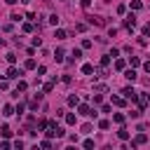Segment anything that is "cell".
Masks as SVG:
<instances>
[{"instance_id":"6da1fadb","label":"cell","mask_w":150,"mask_h":150,"mask_svg":"<svg viewBox=\"0 0 150 150\" xmlns=\"http://www.w3.org/2000/svg\"><path fill=\"white\" fill-rule=\"evenodd\" d=\"M45 134H47V138H54V136L61 138V136H63V129H61L56 122H47V131H45Z\"/></svg>"},{"instance_id":"7a4b0ae2","label":"cell","mask_w":150,"mask_h":150,"mask_svg":"<svg viewBox=\"0 0 150 150\" xmlns=\"http://www.w3.org/2000/svg\"><path fill=\"white\" fill-rule=\"evenodd\" d=\"M120 94H122L124 98H129V101H136V98H138V94H136V89H134V87H124Z\"/></svg>"},{"instance_id":"3957f363","label":"cell","mask_w":150,"mask_h":150,"mask_svg":"<svg viewBox=\"0 0 150 150\" xmlns=\"http://www.w3.org/2000/svg\"><path fill=\"white\" fill-rule=\"evenodd\" d=\"M77 112H80V115H84V117H91V115H96V112L91 110V105H87V103H82V105L77 108Z\"/></svg>"},{"instance_id":"277c9868","label":"cell","mask_w":150,"mask_h":150,"mask_svg":"<svg viewBox=\"0 0 150 150\" xmlns=\"http://www.w3.org/2000/svg\"><path fill=\"white\" fill-rule=\"evenodd\" d=\"M145 141H148V136H145V134H136V136H134V141H131V145H143Z\"/></svg>"},{"instance_id":"5b68a950","label":"cell","mask_w":150,"mask_h":150,"mask_svg":"<svg viewBox=\"0 0 150 150\" xmlns=\"http://www.w3.org/2000/svg\"><path fill=\"white\" fill-rule=\"evenodd\" d=\"M124 26L131 30V28L136 26V16H134V14H127V19H124Z\"/></svg>"},{"instance_id":"8992f818","label":"cell","mask_w":150,"mask_h":150,"mask_svg":"<svg viewBox=\"0 0 150 150\" xmlns=\"http://www.w3.org/2000/svg\"><path fill=\"white\" fill-rule=\"evenodd\" d=\"M19 75H23V70H16L14 66H12L9 70H7V77H9V80H14V77H19Z\"/></svg>"},{"instance_id":"52a82bcc","label":"cell","mask_w":150,"mask_h":150,"mask_svg":"<svg viewBox=\"0 0 150 150\" xmlns=\"http://www.w3.org/2000/svg\"><path fill=\"white\" fill-rule=\"evenodd\" d=\"M77 59H82V49H73V54H70V63H75Z\"/></svg>"},{"instance_id":"ba28073f","label":"cell","mask_w":150,"mask_h":150,"mask_svg":"<svg viewBox=\"0 0 150 150\" xmlns=\"http://www.w3.org/2000/svg\"><path fill=\"white\" fill-rule=\"evenodd\" d=\"M124 77H127L129 82H134V80H136V70H134V68H129V70H124Z\"/></svg>"},{"instance_id":"9c48e42d","label":"cell","mask_w":150,"mask_h":150,"mask_svg":"<svg viewBox=\"0 0 150 150\" xmlns=\"http://www.w3.org/2000/svg\"><path fill=\"white\" fill-rule=\"evenodd\" d=\"M91 73H94V66L91 63H84L82 66V75H91Z\"/></svg>"},{"instance_id":"30bf717a","label":"cell","mask_w":150,"mask_h":150,"mask_svg":"<svg viewBox=\"0 0 150 150\" xmlns=\"http://www.w3.org/2000/svg\"><path fill=\"white\" fill-rule=\"evenodd\" d=\"M54 59H56V63H63V49H56L54 52Z\"/></svg>"},{"instance_id":"8fae6325","label":"cell","mask_w":150,"mask_h":150,"mask_svg":"<svg viewBox=\"0 0 150 150\" xmlns=\"http://www.w3.org/2000/svg\"><path fill=\"white\" fill-rule=\"evenodd\" d=\"M68 103H70V105H77V103H80V96H77V94H70V96H68Z\"/></svg>"},{"instance_id":"7c38bea8","label":"cell","mask_w":150,"mask_h":150,"mask_svg":"<svg viewBox=\"0 0 150 150\" xmlns=\"http://www.w3.org/2000/svg\"><path fill=\"white\" fill-rule=\"evenodd\" d=\"M54 38H56V40H66V30H61V28H56V33H54Z\"/></svg>"},{"instance_id":"4fadbf2b","label":"cell","mask_w":150,"mask_h":150,"mask_svg":"<svg viewBox=\"0 0 150 150\" xmlns=\"http://www.w3.org/2000/svg\"><path fill=\"white\" fill-rule=\"evenodd\" d=\"M112 105H124V96H112Z\"/></svg>"},{"instance_id":"5bb4252c","label":"cell","mask_w":150,"mask_h":150,"mask_svg":"<svg viewBox=\"0 0 150 150\" xmlns=\"http://www.w3.org/2000/svg\"><path fill=\"white\" fill-rule=\"evenodd\" d=\"M91 23H96V26H103V23H105V19H101V16H91Z\"/></svg>"},{"instance_id":"9a60e30c","label":"cell","mask_w":150,"mask_h":150,"mask_svg":"<svg viewBox=\"0 0 150 150\" xmlns=\"http://www.w3.org/2000/svg\"><path fill=\"white\" fill-rule=\"evenodd\" d=\"M108 63H110V54H105V56H101V66H103V68H108Z\"/></svg>"},{"instance_id":"2e32d148","label":"cell","mask_w":150,"mask_h":150,"mask_svg":"<svg viewBox=\"0 0 150 150\" xmlns=\"http://www.w3.org/2000/svg\"><path fill=\"white\" fill-rule=\"evenodd\" d=\"M129 63H131V68H136V66H141V59H138V56H131Z\"/></svg>"},{"instance_id":"e0dca14e","label":"cell","mask_w":150,"mask_h":150,"mask_svg":"<svg viewBox=\"0 0 150 150\" xmlns=\"http://www.w3.org/2000/svg\"><path fill=\"white\" fill-rule=\"evenodd\" d=\"M124 66H127V63H124L122 59H117V61H115V70H124Z\"/></svg>"},{"instance_id":"ac0fdd59","label":"cell","mask_w":150,"mask_h":150,"mask_svg":"<svg viewBox=\"0 0 150 150\" xmlns=\"http://www.w3.org/2000/svg\"><path fill=\"white\" fill-rule=\"evenodd\" d=\"M2 110H5V112H2V115H5V117H9V115H14V108H12V105H5V108H2Z\"/></svg>"},{"instance_id":"d6986e66","label":"cell","mask_w":150,"mask_h":150,"mask_svg":"<svg viewBox=\"0 0 150 150\" xmlns=\"http://www.w3.org/2000/svg\"><path fill=\"white\" fill-rule=\"evenodd\" d=\"M112 120H115L117 124H122V122H124V115H122V112H115V115H112Z\"/></svg>"},{"instance_id":"ffe728a7","label":"cell","mask_w":150,"mask_h":150,"mask_svg":"<svg viewBox=\"0 0 150 150\" xmlns=\"http://www.w3.org/2000/svg\"><path fill=\"white\" fill-rule=\"evenodd\" d=\"M117 136H120L122 141H127V138H129V131H127V129H120V131H117Z\"/></svg>"},{"instance_id":"44dd1931","label":"cell","mask_w":150,"mask_h":150,"mask_svg":"<svg viewBox=\"0 0 150 150\" xmlns=\"http://www.w3.org/2000/svg\"><path fill=\"white\" fill-rule=\"evenodd\" d=\"M47 21H49V23H52V26H59V16H56V14H52V16H49V19H47Z\"/></svg>"},{"instance_id":"7402d4cb","label":"cell","mask_w":150,"mask_h":150,"mask_svg":"<svg viewBox=\"0 0 150 150\" xmlns=\"http://www.w3.org/2000/svg\"><path fill=\"white\" fill-rule=\"evenodd\" d=\"M23 68H26V70H30V68H35V61H33V59H28V61L23 63Z\"/></svg>"},{"instance_id":"603a6c76","label":"cell","mask_w":150,"mask_h":150,"mask_svg":"<svg viewBox=\"0 0 150 150\" xmlns=\"http://www.w3.org/2000/svg\"><path fill=\"white\" fill-rule=\"evenodd\" d=\"M0 134H2L5 138H9V136H12V131H9V127H2V129H0Z\"/></svg>"},{"instance_id":"cb8c5ba5","label":"cell","mask_w":150,"mask_h":150,"mask_svg":"<svg viewBox=\"0 0 150 150\" xmlns=\"http://www.w3.org/2000/svg\"><path fill=\"white\" fill-rule=\"evenodd\" d=\"M33 28H35V26H33V23H30V21H26V23H23V30H26V33H30V30H33Z\"/></svg>"},{"instance_id":"d4e9b609","label":"cell","mask_w":150,"mask_h":150,"mask_svg":"<svg viewBox=\"0 0 150 150\" xmlns=\"http://www.w3.org/2000/svg\"><path fill=\"white\" fill-rule=\"evenodd\" d=\"M66 122H68V124H75V115L68 112V115H66Z\"/></svg>"},{"instance_id":"484cf974","label":"cell","mask_w":150,"mask_h":150,"mask_svg":"<svg viewBox=\"0 0 150 150\" xmlns=\"http://www.w3.org/2000/svg\"><path fill=\"white\" fill-rule=\"evenodd\" d=\"M108 127H110L108 120H101V122H98V129H108Z\"/></svg>"},{"instance_id":"4316f807","label":"cell","mask_w":150,"mask_h":150,"mask_svg":"<svg viewBox=\"0 0 150 150\" xmlns=\"http://www.w3.org/2000/svg\"><path fill=\"white\" fill-rule=\"evenodd\" d=\"M82 145H84V148H87V150H91V148H94V141H91V138H87V141H84V143H82Z\"/></svg>"},{"instance_id":"83f0119b","label":"cell","mask_w":150,"mask_h":150,"mask_svg":"<svg viewBox=\"0 0 150 150\" xmlns=\"http://www.w3.org/2000/svg\"><path fill=\"white\" fill-rule=\"evenodd\" d=\"M131 9H141V0H131Z\"/></svg>"},{"instance_id":"f1b7e54d","label":"cell","mask_w":150,"mask_h":150,"mask_svg":"<svg viewBox=\"0 0 150 150\" xmlns=\"http://www.w3.org/2000/svg\"><path fill=\"white\" fill-rule=\"evenodd\" d=\"M26 87H28L26 82H19V84H16V91H26Z\"/></svg>"},{"instance_id":"f546056e","label":"cell","mask_w":150,"mask_h":150,"mask_svg":"<svg viewBox=\"0 0 150 150\" xmlns=\"http://www.w3.org/2000/svg\"><path fill=\"white\" fill-rule=\"evenodd\" d=\"M40 148H42V150H49V148H52V143H49V141H42V143H40Z\"/></svg>"},{"instance_id":"4dcf8cb0","label":"cell","mask_w":150,"mask_h":150,"mask_svg":"<svg viewBox=\"0 0 150 150\" xmlns=\"http://www.w3.org/2000/svg\"><path fill=\"white\" fill-rule=\"evenodd\" d=\"M52 89H54V82H47V84H45V91H47V94H49V91H52Z\"/></svg>"},{"instance_id":"1f68e13d","label":"cell","mask_w":150,"mask_h":150,"mask_svg":"<svg viewBox=\"0 0 150 150\" xmlns=\"http://www.w3.org/2000/svg\"><path fill=\"white\" fill-rule=\"evenodd\" d=\"M143 35H150V23H145V26H143Z\"/></svg>"},{"instance_id":"d6a6232c","label":"cell","mask_w":150,"mask_h":150,"mask_svg":"<svg viewBox=\"0 0 150 150\" xmlns=\"http://www.w3.org/2000/svg\"><path fill=\"white\" fill-rule=\"evenodd\" d=\"M80 5H82V7H89V5H91V0H80Z\"/></svg>"},{"instance_id":"836d02e7","label":"cell","mask_w":150,"mask_h":150,"mask_svg":"<svg viewBox=\"0 0 150 150\" xmlns=\"http://www.w3.org/2000/svg\"><path fill=\"white\" fill-rule=\"evenodd\" d=\"M143 68H145V73H150V61H145V63H143Z\"/></svg>"},{"instance_id":"e575fe53","label":"cell","mask_w":150,"mask_h":150,"mask_svg":"<svg viewBox=\"0 0 150 150\" xmlns=\"http://www.w3.org/2000/svg\"><path fill=\"white\" fill-rule=\"evenodd\" d=\"M5 2H7V5H14V2H16V0H5Z\"/></svg>"},{"instance_id":"d590c367","label":"cell","mask_w":150,"mask_h":150,"mask_svg":"<svg viewBox=\"0 0 150 150\" xmlns=\"http://www.w3.org/2000/svg\"><path fill=\"white\" fill-rule=\"evenodd\" d=\"M23 2H28V0H23Z\"/></svg>"}]
</instances>
